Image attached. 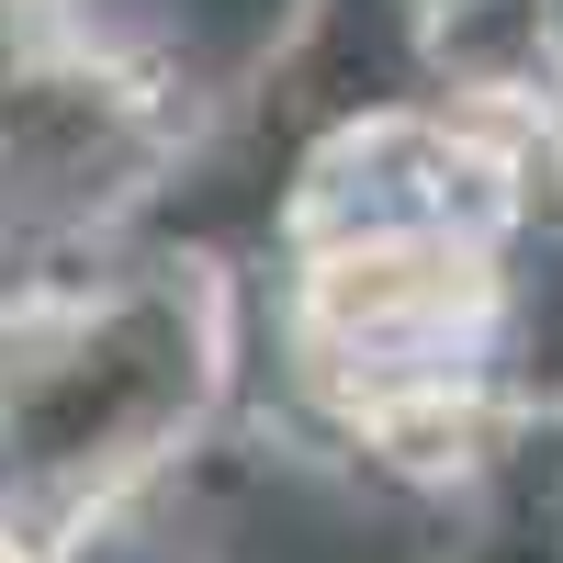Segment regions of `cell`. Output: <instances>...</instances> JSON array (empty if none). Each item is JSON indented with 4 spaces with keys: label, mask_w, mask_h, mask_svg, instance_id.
Instances as JSON below:
<instances>
[{
    "label": "cell",
    "mask_w": 563,
    "mask_h": 563,
    "mask_svg": "<svg viewBox=\"0 0 563 563\" xmlns=\"http://www.w3.org/2000/svg\"><path fill=\"white\" fill-rule=\"evenodd\" d=\"M485 316V271L451 238H361L316 271V327L361 339L372 361H440L451 327Z\"/></svg>",
    "instance_id": "obj_1"
}]
</instances>
